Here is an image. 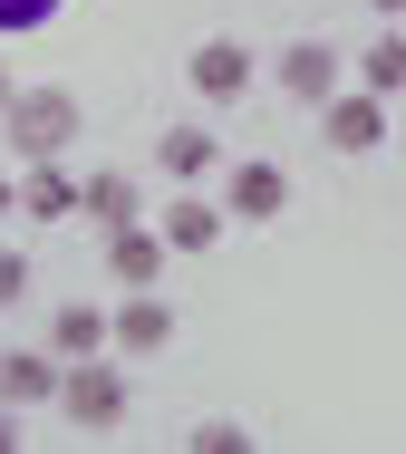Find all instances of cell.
Segmentation results:
<instances>
[{"label": "cell", "mask_w": 406, "mask_h": 454, "mask_svg": "<svg viewBox=\"0 0 406 454\" xmlns=\"http://www.w3.org/2000/svg\"><path fill=\"white\" fill-rule=\"evenodd\" d=\"M78 126H88V116H78V97L49 88V78H39V88H20V97H10V116H0V136H10V155H20V165L68 155V145H78Z\"/></svg>", "instance_id": "6da1fadb"}, {"label": "cell", "mask_w": 406, "mask_h": 454, "mask_svg": "<svg viewBox=\"0 0 406 454\" xmlns=\"http://www.w3.org/2000/svg\"><path fill=\"white\" fill-rule=\"evenodd\" d=\"M126 367L116 358H78L68 377H59V406H68V426H88V435H106V426H126Z\"/></svg>", "instance_id": "7a4b0ae2"}, {"label": "cell", "mask_w": 406, "mask_h": 454, "mask_svg": "<svg viewBox=\"0 0 406 454\" xmlns=\"http://www.w3.org/2000/svg\"><path fill=\"white\" fill-rule=\"evenodd\" d=\"M319 136H329V155H378L397 126H387V97H368V88H339L329 106H319Z\"/></svg>", "instance_id": "3957f363"}, {"label": "cell", "mask_w": 406, "mask_h": 454, "mask_svg": "<svg viewBox=\"0 0 406 454\" xmlns=\"http://www.w3.org/2000/svg\"><path fill=\"white\" fill-rule=\"evenodd\" d=\"M223 213H232V223H281V213H291V175H281L271 155L223 165Z\"/></svg>", "instance_id": "277c9868"}, {"label": "cell", "mask_w": 406, "mask_h": 454, "mask_svg": "<svg viewBox=\"0 0 406 454\" xmlns=\"http://www.w3.org/2000/svg\"><path fill=\"white\" fill-rule=\"evenodd\" d=\"M252 78H262V59H252L242 39H203L194 59H184V88H194L203 106H232V97H252Z\"/></svg>", "instance_id": "5b68a950"}, {"label": "cell", "mask_w": 406, "mask_h": 454, "mask_svg": "<svg viewBox=\"0 0 406 454\" xmlns=\"http://www.w3.org/2000/svg\"><path fill=\"white\" fill-rule=\"evenodd\" d=\"M106 348H116V358H155V348H175V309H165L155 290H126V309H106Z\"/></svg>", "instance_id": "8992f818"}, {"label": "cell", "mask_w": 406, "mask_h": 454, "mask_svg": "<svg viewBox=\"0 0 406 454\" xmlns=\"http://www.w3.org/2000/svg\"><path fill=\"white\" fill-rule=\"evenodd\" d=\"M271 78H281V97H301V106H329V97H339V78H348V59H339L329 39H291Z\"/></svg>", "instance_id": "52a82bcc"}, {"label": "cell", "mask_w": 406, "mask_h": 454, "mask_svg": "<svg viewBox=\"0 0 406 454\" xmlns=\"http://www.w3.org/2000/svg\"><path fill=\"white\" fill-rule=\"evenodd\" d=\"M155 165L184 184V193H203V175L223 165V136H213L203 116H184V126H165V136H155Z\"/></svg>", "instance_id": "ba28073f"}, {"label": "cell", "mask_w": 406, "mask_h": 454, "mask_svg": "<svg viewBox=\"0 0 406 454\" xmlns=\"http://www.w3.org/2000/svg\"><path fill=\"white\" fill-rule=\"evenodd\" d=\"M59 377L68 367L49 358V348H0V406H20V416L29 406H59Z\"/></svg>", "instance_id": "9c48e42d"}, {"label": "cell", "mask_w": 406, "mask_h": 454, "mask_svg": "<svg viewBox=\"0 0 406 454\" xmlns=\"http://www.w3.org/2000/svg\"><path fill=\"white\" fill-rule=\"evenodd\" d=\"M165 232H145V223H126V232H106V271H116V290H155L165 280Z\"/></svg>", "instance_id": "30bf717a"}, {"label": "cell", "mask_w": 406, "mask_h": 454, "mask_svg": "<svg viewBox=\"0 0 406 454\" xmlns=\"http://www.w3.org/2000/svg\"><path fill=\"white\" fill-rule=\"evenodd\" d=\"M155 232H165V252H213V242H223V232H232V213H223V203H213V193H175V203H165V223H155Z\"/></svg>", "instance_id": "8fae6325"}, {"label": "cell", "mask_w": 406, "mask_h": 454, "mask_svg": "<svg viewBox=\"0 0 406 454\" xmlns=\"http://www.w3.org/2000/svg\"><path fill=\"white\" fill-rule=\"evenodd\" d=\"M20 213H29V223H68V213H78V175H68V155H39V165L20 175Z\"/></svg>", "instance_id": "7c38bea8"}, {"label": "cell", "mask_w": 406, "mask_h": 454, "mask_svg": "<svg viewBox=\"0 0 406 454\" xmlns=\"http://www.w3.org/2000/svg\"><path fill=\"white\" fill-rule=\"evenodd\" d=\"M78 213L98 232H126L136 223V175H78Z\"/></svg>", "instance_id": "4fadbf2b"}, {"label": "cell", "mask_w": 406, "mask_h": 454, "mask_svg": "<svg viewBox=\"0 0 406 454\" xmlns=\"http://www.w3.org/2000/svg\"><path fill=\"white\" fill-rule=\"evenodd\" d=\"M49 358H59V367L106 358V309H59V319H49Z\"/></svg>", "instance_id": "5bb4252c"}, {"label": "cell", "mask_w": 406, "mask_h": 454, "mask_svg": "<svg viewBox=\"0 0 406 454\" xmlns=\"http://www.w3.org/2000/svg\"><path fill=\"white\" fill-rule=\"evenodd\" d=\"M358 88H368V97H406V29L368 39V59H358Z\"/></svg>", "instance_id": "9a60e30c"}, {"label": "cell", "mask_w": 406, "mask_h": 454, "mask_svg": "<svg viewBox=\"0 0 406 454\" xmlns=\"http://www.w3.org/2000/svg\"><path fill=\"white\" fill-rule=\"evenodd\" d=\"M184 454H262V435H252L242 416H203L194 435H184Z\"/></svg>", "instance_id": "2e32d148"}, {"label": "cell", "mask_w": 406, "mask_h": 454, "mask_svg": "<svg viewBox=\"0 0 406 454\" xmlns=\"http://www.w3.org/2000/svg\"><path fill=\"white\" fill-rule=\"evenodd\" d=\"M49 20H59V0H0V39H29Z\"/></svg>", "instance_id": "e0dca14e"}, {"label": "cell", "mask_w": 406, "mask_h": 454, "mask_svg": "<svg viewBox=\"0 0 406 454\" xmlns=\"http://www.w3.org/2000/svg\"><path fill=\"white\" fill-rule=\"evenodd\" d=\"M20 300H29V252L0 242V309H20Z\"/></svg>", "instance_id": "ac0fdd59"}, {"label": "cell", "mask_w": 406, "mask_h": 454, "mask_svg": "<svg viewBox=\"0 0 406 454\" xmlns=\"http://www.w3.org/2000/svg\"><path fill=\"white\" fill-rule=\"evenodd\" d=\"M0 454H20V406H0Z\"/></svg>", "instance_id": "d6986e66"}, {"label": "cell", "mask_w": 406, "mask_h": 454, "mask_svg": "<svg viewBox=\"0 0 406 454\" xmlns=\"http://www.w3.org/2000/svg\"><path fill=\"white\" fill-rule=\"evenodd\" d=\"M10 213H20V184H10V175H0V223H10Z\"/></svg>", "instance_id": "ffe728a7"}, {"label": "cell", "mask_w": 406, "mask_h": 454, "mask_svg": "<svg viewBox=\"0 0 406 454\" xmlns=\"http://www.w3.org/2000/svg\"><path fill=\"white\" fill-rule=\"evenodd\" d=\"M368 10H378V20H406V0H368Z\"/></svg>", "instance_id": "44dd1931"}, {"label": "cell", "mask_w": 406, "mask_h": 454, "mask_svg": "<svg viewBox=\"0 0 406 454\" xmlns=\"http://www.w3.org/2000/svg\"><path fill=\"white\" fill-rule=\"evenodd\" d=\"M10 97H20V78H10V68H0V116H10Z\"/></svg>", "instance_id": "7402d4cb"}]
</instances>
